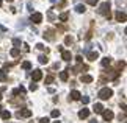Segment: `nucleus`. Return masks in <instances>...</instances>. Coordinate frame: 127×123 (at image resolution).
I'll return each mask as SVG.
<instances>
[{"instance_id":"nucleus-12","label":"nucleus","mask_w":127,"mask_h":123,"mask_svg":"<svg viewBox=\"0 0 127 123\" xmlns=\"http://www.w3.org/2000/svg\"><path fill=\"white\" fill-rule=\"evenodd\" d=\"M80 97H82V95H80L79 90H72V92H71V98H72V100H80Z\"/></svg>"},{"instance_id":"nucleus-2","label":"nucleus","mask_w":127,"mask_h":123,"mask_svg":"<svg viewBox=\"0 0 127 123\" xmlns=\"http://www.w3.org/2000/svg\"><path fill=\"white\" fill-rule=\"evenodd\" d=\"M99 14H104L107 17H110V2H104L99 6Z\"/></svg>"},{"instance_id":"nucleus-19","label":"nucleus","mask_w":127,"mask_h":123,"mask_svg":"<svg viewBox=\"0 0 127 123\" xmlns=\"http://www.w3.org/2000/svg\"><path fill=\"white\" fill-rule=\"evenodd\" d=\"M10 53H11V56H14V58H16V56H19V53H20V52H19V48L16 47V48H11V52H10Z\"/></svg>"},{"instance_id":"nucleus-32","label":"nucleus","mask_w":127,"mask_h":123,"mask_svg":"<svg viewBox=\"0 0 127 123\" xmlns=\"http://www.w3.org/2000/svg\"><path fill=\"white\" fill-rule=\"evenodd\" d=\"M90 123H97V120H96V119H93V120H91Z\"/></svg>"},{"instance_id":"nucleus-27","label":"nucleus","mask_w":127,"mask_h":123,"mask_svg":"<svg viewBox=\"0 0 127 123\" xmlns=\"http://www.w3.org/2000/svg\"><path fill=\"white\" fill-rule=\"evenodd\" d=\"M13 44H14V45H20V39H17V37L13 39Z\"/></svg>"},{"instance_id":"nucleus-15","label":"nucleus","mask_w":127,"mask_h":123,"mask_svg":"<svg viewBox=\"0 0 127 123\" xmlns=\"http://www.w3.org/2000/svg\"><path fill=\"white\" fill-rule=\"evenodd\" d=\"M75 11H77V13H85L86 11L85 5H77V6H75Z\"/></svg>"},{"instance_id":"nucleus-31","label":"nucleus","mask_w":127,"mask_h":123,"mask_svg":"<svg viewBox=\"0 0 127 123\" xmlns=\"http://www.w3.org/2000/svg\"><path fill=\"white\" fill-rule=\"evenodd\" d=\"M71 42H72V39H71L69 36H67V37H66V44H71Z\"/></svg>"},{"instance_id":"nucleus-21","label":"nucleus","mask_w":127,"mask_h":123,"mask_svg":"<svg viewBox=\"0 0 127 123\" xmlns=\"http://www.w3.org/2000/svg\"><path fill=\"white\" fill-rule=\"evenodd\" d=\"M22 69H25V70H30V69H31V64L28 62V61H25V62L22 64Z\"/></svg>"},{"instance_id":"nucleus-1","label":"nucleus","mask_w":127,"mask_h":123,"mask_svg":"<svg viewBox=\"0 0 127 123\" xmlns=\"http://www.w3.org/2000/svg\"><path fill=\"white\" fill-rule=\"evenodd\" d=\"M113 95V90L108 89V87H104V89L99 90V98H102V100H108V98H112Z\"/></svg>"},{"instance_id":"nucleus-39","label":"nucleus","mask_w":127,"mask_h":123,"mask_svg":"<svg viewBox=\"0 0 127 123\" xmlns=\"http://www.w3.org/2000/svg\"><path fill=\"white\" fill-rule=\"evenodd\" d=\"M74 2H77V0H74Z\"/></svg>"},{"instance_id":"nucleus-14","label":"nucleus","mask_w":127,"mask_h":123,"mask_svg":"<svg viewBox=\"0 0 127 123\" xmlns=\"http://www.w3.org/2000/svg\"><path fill=\"white\" fill-rule=\"evenodd\" d=\"M2 119H3V120H10V119H11V112H10V111H2Z\"/></svg>"},{"instance_id":"nucleus-7","label":"nucleus","mask_w":127,"mask_h":123,"mask_svg":"<svg viewBox=\"0 0 127 123\" xmlns=\"http://www.w3.org/2000/svg\"><path fill=\"white\" fill-rule=\"evenodd\" d=\"M31 78H33V81H39V79L42 78V72L41 70H35L33 75H31Z\"/></svg>"},{"instance_id":"nucleus-17","label":"nucleus","mask_w":127,"mask_h":123,"mask_svg":"<svg viewBox=\"0 0 127 123\" xmlns=\"http://www.w3.org/2000/svg\"><path fill=\"white\" fill-rule=\"evenodd\" d=\"M67 76H69V75H67V72H66V70L60 73V79H61V81H67Z\"/></svg>"},{"instance_id":"nucleus-20","label":"nucleus","mask_w":127,"mask_h":123,"mask_svg":"<svg viewBox=\"0 0 127 123\" xmlns=\"http://www.w3.org/2000/svg\"><path fill=\"white\" fill-rule=\"evenodd\" d=\"M110 62H112V59H110V58H104V59H102V66H104V67H107Z\"/></svg>"},{"instance_id":"nucleus-10","label":"nucleus","mask_w":127,"mask_h":123,"mask_svg":"<svg viewBox=\"0 0 127 123\" xmlns=\"http://www.w3.org/2000/svg\"><path fill=\"white\" fill-rule=\"evenodd\" d=\"M94 112H97V114H101V112H104V106L101 105V103H96L94 105V109H93Z\"/></svg>"},{"instance_id":"nucleus-22","label":"nucleus","mask_w":127,"mask_h":123,"mask_svg":"<svg viewBox=\"0 0 127 123\" xmlns=\"http://www.w3.org/2000/svg\"><path fill=\"white\" fill-rule=\"evenodd\" d=\"M50 115H52L53 119H56V117H60V111H58V109H53V111H52V114H50Z\"/></svg>"},{"instance_id":"nucleus-3","label":"nucleus","mask_w":127,"mask_h":123,"mask_svg":"<svg viewBox=\"0 0 127 123\" xmlns=\"http://www.w3.org/2000/svg\"><path fill=\"white\" fill-rule=\"evenodd\" d=\"M16 117H19V119H20V117H31V111L30 109H22V111H17L16 112Z\"/></svg>"},{"instance_id":"nucleus-11","label":"nucleus","mask_w":127,"mask_h":123,"mask_svg":"<svg viewBox=\"0 0 127 123\" xmlns=\"http://www.w3.org/2000/svg\"><path fill=\"white\" fill-rule=\"evenodd\" d=\"M61 56H63V59L64 61H71V52H66V50H63V52H61Z\"/></svg>"},{"instance_id":"nucleus-28","label":"nucleus","mask_w":127,"mask_h":123,"mask_svg":"<svg viewBox=\"0 0 127 123\" xmlns=\"http://www.w3.org/2000/svg\"><path fill=\"white\" fill-rule=\"evenodd\" d=\"M86 3H90V5H96V3H97V0H86Z\"/></svg>"},{"instance_id":"nucleus-18","label":"nucleus","mask_w":127,"mask_h":123,"mask_svg":"<svg viewBox=\"0 0 127 123\" xmlns=\"http://www.w3.org/2000/svg\"><path fill=\"white\" fill-rule=\"evenodd\" d=\"M38 59H39V62H41V64H47V56H44V55H41V56H39V58H38Z\"/></svg>"},{"instance_id":"nucleus-38","label":"nucleus","mask_w":127,"mask_h":123,"mask_svg":"<svg viewBox=\"0 0 127 123\" xmlns=\"http://www.w3.org/2000/svg\"><path fill=\"white\" fill-rule=\"evenodd\" d=\"M0 111H2V108H0Z\"/></svg>"},{"instance_id":"nucleus-24","label":"nucleus","mask_w":127,"mask_h":123,"mask_svg":"<svg viewBox=\"0 0 127 123\" xmlns=\"http://www.w3.org/2000/svg\"><path fill=\"white\" fill-rule=\"evenodd\" d=\"M80 100L83 101V105H88V103H90V97H80Z\"/></svg>"},{"instance_id":"nucleus-5","label":"nucleus","mask_w":127,"mask_h":123,"mask_svg":"<svg viewBox=\"0 0 127 123\" xmlns=\"http://www.w3.org/2000/svg\"><path fill=\"white\" fill-rule=\"evenodd\" d=\"M102 115H104V120H107V122H110V120L115 117V114H113L112 111H104L102 112Z\"/></svg>"},{"instance_id":"nucleus-30","label":"nucleus","mask_w":127,"mask_h":123,"mask_svg":"<svg viewBox=\"0 0 127 123\" xmlns=\"http://www.w3.org/2000/svg\"><path fill=\"white\" fill-rule=\"evenodd\" d=\"M75 59H77V62H79V64H80V62H82V61H83V59H82V56H77Z\"/></svg>"},{"instance_id":"nucleus-6","label":"nucleus","mask_w":127,"mask_h":123,"mask_svg":"<svg viewBox=\"0 0 127 123\" xmlns=\"http://www.w3.org/2000/svg\"><path fill=\"white\" fill-rule=\"evenodd\" d=\"M116 20H118V22H126V13L118 11L116 13Z\"/></svg>"},{"instance_id":"nucleus-33","label":"nucleus","mask_w":127,"mask_h":123,"mask_svg":"<svg viewBox=\"0 0 127 123\" xmlns=\"http://www.w3.org/2000/svg\"><path fill=\"white\" fill-rule=\"evenodd\" d=\"M2 3H3V0H0V6H2Z\"/></svg>"},{"instance_id":"nucleus-26","label":"nucleus","mask_w":127,"mask_h":123,"mask_svg":"<svg viewBox=\"0 0 127 123\" xmlns=\"http://www.w3.org/2000/svg\"><path fill=\"white\" fill-rule=\"evenodd\" d=\"M39 123H50V120H49L47 117H42V119L39 120Z\"/></svg>"},{"instance_id":"nucleus-36","label":"nucleus","mask_w":127,"mask_h":123,"mask_svg":"<svg viewBox=\"0 0 127 123\" xmlns=\"http://www.w3.org/2000/svg\"><path fill=\"white\" fill-rule=\"evenodd\" d=\"M0 100H2V95H0Z\"/></svg>"},{"instance_id":"nucleus-25","label":"nucleus","mask_w":127,"mask_h":123,"mask_svg":"<svg viewBox=\"0 0 127 123\" xmlns=\"http://www.w3.org/2000/svg\"><path fill=\"white\" fill-rule=\"evenodd\" d=\"M53 81V76L50 75V76H46V84H50V83Z\"/></svg>"},{"instance_id":"nucleus-29","label":"nucleus","mask_w":127,"mask_h":123,"mask_svg":"<svg viewBox=\"0 0 127 123\" xmlns=\"http://www.w3.org/2000/svg\"><path fill=\"white\" fill-rule=\"evenodd\" d=\"M36 89H38L36 84H30V90H36Z\"/></svg>"},{"instance_id":"nucleus-16","label":"nucleus","mask_w":127,"mask_h":123,"mask_svg":"<svg viewBox=\"0 0 127 123\" xmlns=\"http://www.w3.org/2000/svg\"><path fill=\"white\" fill-rule=\"evenodd\" d=\"M6 79H8V76H6V73H5V70H0V81L5 83Z\"/></svg>"},{"instance_id":"nucleus-8","label":"nucleus","mask_w":127,"mask_h":123,"mask_svg":"<svg viewBox=\"0 0 127 123\" xmlns=\"http://www.w3.org/2000/svg\"><path fill=\"white\" fill-rule=\"evenodd\" d=\"M80 79H82V83H93V76L91 75H82Z\"/></svg>"},{"instance_id":"nucleus-4","label":"nucleus","mask_w":127,"mask_h":123,"mask_svg":"<svg viewBox=\"0 0 127 123\" xmlns=\"http://www.w3.org/2000/svg\"><path fill=\"white\" fill-rule=\"evenodd\" d=\"M30 19H31V22H33V23H41L42 22V14H41V13H33Z\"/></svg>"},{"instance_id":"nucleus-34","label":"nucleus","mask_w":127,"mask_h":123,"mask_svg":"<svg viewBox=\"0 0 127 123\" xmlns=\"http://www.w3.org/2000/svg\"><path fill=\"white\" fill-rule=\"evenodd\" d=\"M50 2H52V3H55V2H56V0H50Z\"/></svg>"},{"instance_id":"nucleus-13","label":"nucleus","mask_w":127,"mask_h":123,"mask_svg":"<svg viewBox=\"0 0 127 123\" xmlns=\"http://www.w3.org/2000/svg\"><path fill=\"white\" fill-rule=\"evenodd\" d=\"M88 115H90V111H88V109H82V111L79 112V117H80V119H86Z\"/></svg>"},{"instance_id":"nucleus-35","label":"nucleus","mask_w":127,"mask_h":123,"mask_svg":"<svg viewBox=\"0 0 127 123\" xmlns=\"http://www.w3.org/2000/svg\"><path fill=\"white\" fill-rule=\"evenodd\" d=\"M53 123H60V122H53Z\"/></svg>"},{"instance_id":"nucleus-37","label":"nucleus","mask_w":127,"mask_h":123,"mask_svg":"<svg viewBox=\"0 0 127 123\" xmlns=\"http://www.w3.org/2000/svg\"><path fill=\"white\" fill-rule=\"evenodd\" d=\"M8 2H13V0H8Z\"/></svg>"},{"instance_id":"nucleus-23","label":"nucleus","mask_w":127,"mask_h":123,"mask_svg":"<svg viewBox=\"0 0 127 123\" xmlns=\"http://www.w3.org/2000/svg\"><path fill=\"white\" fill-rule=\"evenodd\" d=\"M58 19H60V20H63V22H64V20H67V13H63V14H60V17H58Z\"/></svg>"},{"instance_id":"nucleus-9","label":"nucleus","mask_w":127,"mask_h":123,"mask_svg":"<svg viewBox=\"0 0 127 123\" xmlns=\"http://www.w3.org/2000/svg\"><path fill=\"white\" fill-rule=\"evenodd\" d=\"M97 58H99V53H97V52H90V53H88V59H90V61H96Z\"/></svg>"}]
</instances>
